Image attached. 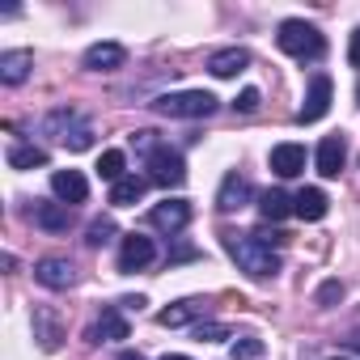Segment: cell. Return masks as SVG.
Here are the masks:
<instances>
[{
	"instance_id": "14",
	"label": "cell",
	"mask_w": 360,
	"mask_h": 360,
	"mask_svg": "<svg viewBox=\"0 0 360 360\" xmlns=\"http://www.w3.org/2000/svg\"><path fill=\"white\" fill-rule=\"evenodd\" d=\"M314 161H318V174H322V178H339V169H343V161H347V140H343V136H322Z\"/></svg>"
},
{
	"instance_id": "3",
	"label": "cell",
	"mask_w": 360,
	"mask_h": 360,
	"mask_svg": "<svg viewBox=\"0 0 360 360\" xmlns=\"http://www.w3.org/2000/svg\"><path fill=\"white\" fill-rule=\"evenodd\" d=\"M43 131H47V136H56V140H60L64 148H72V153L94 148V127H89V119H81L72 106L51 110V115L43 119Z\"/></svg>"
},
{
	"instance_id": "36",
	"label": "cell",
	"mask_w": 360,
	"mask_h": 360,
	"mask_svg": "<svg viewBox=\"0 0 360 360\" xmlns=\"http://www.w3.org/2000/svg\"><path fill=\"white\" fill-rule=\"evenodd\" d=\"M335 360H343V356H335Z\"/></svg>"
},
{
	"instance_id": "26",
	"label": "cell",
	"mask_w": 360,
	"mask_h": 360,
	"mask_svg": "<svg viewBox=\"0 0 360 360\" xmlns=\"http://www.w3.org/2000/svg\"><path fill=\"white\" fill-rule=\"evenodd\" d=\"M106 242H115V221L110 217H98V221H89V229H85V246H106Z\"/></svg>"
},
{
	"instance_id": "29",
	"label": "cell",
	"mask_w": 360,
	"mask_h": 360,
	"mask_svg": "<svg viewBox=\"0 0 360 360\" xmlns=\"http://www.w3.org/2000/svg\"><path fill=\"white\" fill-rule=\"evenodd\" d=\"M259 102H263V94H259V89H242V94H238V102H233V110L255 115V110H259Z\"/></svg>"
},
{
	"instance_id": "32",
	"label": "cell",
	"mask_w": 360,
	"mask_h": 360,
	"mask_svg": "<svg viewBox=\"0 0 360 360\" xmlns=\"http://www.w3.org/2000/svg\"><path fill=\"white\" fill-rule=\"evenodd\" d=\"M347 60H352V68H360V26L352 30V47H347Z\"/></svg>"
},
{
	"instance_id": "21",
	"label": "cell",
	"mask_w": 360,
	"mask_h": 360,
	"mask_svg": "<svg viewBox=\"0 0 360 360\" xmlns=\"http://www.w3.org/2000/svg\"><path fill=\"white\" fill-rule=\"evenodd\" d=\"M144 191H148V178L127 174V178H119V183L110 187V204H115V208H131V204L144 200Z\"/></svg>"
},
{
	"instance_id": "16",
	"label": "cell",
	"mask_w": 360,
	"mask_h": 360,
	"mask_svg": "<svg viewBox=\"0 0 360 360\" xmlns=\"http://www.w3.org/2000/svg\"><path fill=\"white\" fill-rule=\"evenodd\" d=\"M204 314H208V301H204V297H187V301L161 309L157 322H161V326H187V322H195V318L204 322Z\"/></svg>"
},
{
	"instance_id": "19",
	"label": "cell",
	"mask_w": 360,
	"mask_h": 360,
	"mask_svg": "<svg viewBox=\"0 0 360 360\" xmlns=\"http://www.w3.org/2000/svg\"><path fill=\"white\" fill-rule=\"evenodd\" d=\"M34 68V51H5L0 56V81L5 85H22Z\"/></svg>"
},
{
	"instance_id": "27",
	"label": "cell",
	"mask_w": 360,
	"mask_h": 360,
	"mask_svg": "<svg viewBox=\"0 0 360 360\" xmlns=\"http://www.w3.org/2000/svg\"><path fill=\"white\" fill-rule=\"evenodd\" d=\"M233 360H263V339L259 335H242L233 343Z\"/></svg>"
},
{
	"instance_id": "30",
	"label": "cell",
	"mask_w": 360,
	"mask_h": 360,
	"mask_svg": "<svg viewBox=\"0 0 360 360\" xmlns=\"http://www.w3.org/2000/svg\"><path fill=\"white\" fill-rule=\"evenodd\" d=\"M335 301H343V284H339V280H326V284L318 288V305H326V309H330Z\"/></svg>"
},
{
	"instance_id": "25",
	"label": "cell",
	"mask_w": 360,
	"mask_h": 360,
	"mask_svg": "<svg viewBox=\"0 0 360 360\" xmlns=\"http://www.w3.org/2000/svg\"><path fill=\"white\" fill-rule=\"evenodd\" d=\"M123 165H127V157H123L119 148H106V153L98 157V178H106V183L115 187L119 178H127V174H123Z\"/></svg>"
},
{
	"instance_id": "15",
	"label": "cell",
	"mask_w": 360,
	"mask_h": 360,
	"mask_svg": "<svg viewBox=\"0 0 360 360\" xmlns=\"http://www.w3.org/2000/svg\"><path fill=\"white\" fill-rule=\"evenodd\" d=\"M30 221L47 233H64L72 225V208L68 204H47V200H34L30 204Z\"/></svg>"
},
{
	"instance_id": "1",
	"label": "cell",
	"mask_w": 360,
	"mask_h": 360,
	"mask_svg": "<svg viewBox=\"0 0 360 360\" xmlns=\"http://www.w3.org/2000/svg\"><path fill=\"white\" fill-rule=\"evenodd\" d=\"M225 250L250 280H271L280 271V255L267 242H259L255 233H225Z\"/></svg>"
},
{
	"instance_id": "9",
	"label": "cell",
	"mask_w": 360,
	"mask_h": 360,
	"mask_svg": "<svg viewBox=\"0 0 360 360\" xmlns=\"http://www.w3.org/2000/svg\"><path fill=\"white\" fill-rule=\"evenodd\" d=\"M51 191L60 204H85L89 200V178L81 169H56L51 174Z\"/></svg>"
},
{
	"instance_id": "31",
	"label": "cell",
	"mask_w": 360,
	"mask_h": 360,
	"mask_svg": "<svg viewBox=\"0 0 360 360\" xmlns=\"http://www.w3.org/2000/svg\"><path fill=\"white\" fill-rule=\"evenodd\" d=\"M131 144H136V153H144V157H148V153L157 148V131H136V136H131Z\"/></svg>"
},
{
	"instance_id": "13",
	"label": "cell",
	"mask_w": 360,
	"mask_h": 360,
	"mask_svg": "<svg viewBox=\"0 0 360 360\" xmlns=\"http://www.w3.org/2000/svg\"><path fill=\"white\" fill-rule=\"evenodd\" d=\"M246 68H250V51L246 47H221V51L208 56V72L221 77V81H229V77H238Z\"/></svg>"
},
{
	"instance_id": "11",
	"label": "cell",
	"mask_w": 360,
	"mask_h": 360,
	"mask_svg": "<svg viewBox=\"0 0 360 360\" xmlns=\"http://www.w3.org/2000/svg\"><path fill=\"white\" fill-rule=\"evenodd\" d=\"M127 335H131V326H127V318L119 314V305H106L102 318L85 330L89 343H115V339H127Z\"/></svg>"
},
{
	"instance_id": "35",
	"label": "cell",
	"mask_w": 360,
	"mask_h": 360,
	"mask_svg": "<svg viewBox=\"0 0 360 360\" xmlns=\"http://www.w3.org/2000/svg\"><path fill=\"white\" fill-rule=\"evenodd\" d=\"M356 98H360V85H356Z\"/></svg>"
},
{
	"instance_id": "2",
	"label": "cell",
	"mask_w": 360,
	"mask_h": 360,
	"mask_svg": "<svg viewBox=\"0 0 360 360\" xmlns=\"http://www.w3.org/2000/svg\"><path fill=\"white\" fill-rule=\"evenodd\" d=\"M157 115L165 119H208L217 110V98L208 89H178V94H161L148 102Z\"/></svg>"
},
{
	"instance_id": "6",
	"label": "cell",
	"mask_w": 360,
	"mask_h": 360,
	"mask_svg": "<svg viewBox=\"0 0 360 360\" xmlns=\"http://www.w3.org/2000/svg\"><path fill=\"white\" fill-rule=\"evenodd\" d=\"M148 225L153 229H161V233H183L187 225H191V204L187 200H161L153 212H148Z\"/></svg>"
},
{
	"instance_id": "17",
	"label": "cell",
	"mask_w": 360,
	"mask_h": 360,
	"mask_svg": "<svg viewBox=\"0 0 360 360\" xmlns=\"http://www.w3.org/2000/svg\"><path fill=\"white\" fill-rule=\"evenodd\" d=\"M123 60H127L123 43H94L85 51V68L89 72H115V68H123Z\"/></svg>"
},
{
	"instance_id": "28",
	"label": "cell",
	"mask_w": 360,
	"mask_h": 360,
	"mask_svg": "<svg viewBox=\"0 0 360 360\" xmlns=\"http://www.w3.org/2000/svg\"><path fill=\"white\" fill-rule=\"evenodd\" d=\"M195 339L200 343H221V339H229V326L225 322H195Z\"/></svg>"
},
{
	"instance_id": "34",
	"label": "cell",
	"mask_w": 360,
	"mask_h": 360,
	"mask_svg": "<svg viewBox=\"0 0 360 360\" xmlns=\"http://www.w3.org/2000/svg\"><path fill=\"white\" fill-rule=\"evenodd\" d=\"M161 360H187V356H161Z\"/></svg>"
},
{
	"instance_id": "10",
	"label": "cell",
	"mask_w": 360,
	"mask_h": 360,
	"mask_svg": "<svg viewBox=\"0 0 360 360\" xmlns=\"http://www.w3.org/2000/svg\"><path fill=\"white\" fill-rule=\"evenodd\" d=\"M157 259V246L140 233H127L123 246H119V271H144L148 263Z\"/></svg>"
},
{
	"instance_id": "5",
	"label": "cell",
	"mask_w": 360,
	"mask_h": 360,
	"mask_svg": "<svg viewBox=\"0 0 360 360\" xmlns=\"http://www.w3.org/2000/svg\"><path fill=\"white\" fill-rule=\"evenodd\" d=\"M144 161H148V174H144V178H148L153 187H165V191H169V187H183V183H187V161H183V153H178V148L157 144Z\"/></svg>"
},
{
	"instance_id": "22",
	"label": "cell",
	"mask_w": 360,
	"mask_h": 360,
	"mask_svg": "<svg viewBox=\"0 0 360 360\" xmlns=\"http://www.w3.org/2000/svg\"><path fill=\"white\" fill-rule=\"evenodd\" d=\"M34 339L43 343V352H56L60 347V322L51 309H34Z\"/></svg>"
},
{
	"instance_id": "7",
	"label": "cell",
	"mask_w": 360,
	"mask_h": 360,
	"mask_svg": "<svg viewBox=\"0 0 360 360\" xmlns=\"http://www.w3.org/2000/svg\"><path fill=\"white\" fill-rule=\"evenodd\" d=\"M330 98H335V85H330V77H326V72H318V77L309 81L305 106L297 110V123H318V119L330 110Z\"/></svg>"
},
{
	"instance_id": "23",
	"label": "cell",
	"mask_w": 360,
	"mask_h": 360,
	"mask_svg": "<svg viewBox=\"0 0 360 360\" xmlns=\"http://www.w3.org/2000/svg\"><path fill=\"white\" fill-rule=\"evenodd\" d=\"M259 212H263V221L276 225V221H284V217L292 212V200H288L284 191H263V195H259Z\"/></svg>"
},
{
	"instance_id": "12",
	"label": "cell",
	"mask_w": 360,
	"mask_h": 360,
	"mask_svg": "<svg viewBox=\"0 0 360 360\" xmlns=\"http://www.w3.org/2000/svg\"><path fill=\"white\" fill-rule=\"evenodd\" d=\"M250 195H255L250 178H242V174H225V183H221V191H217V208H221V212H238V208L250 204Z\"/></svg>"
},
{
	"instance_id": "8",
	"label": "cell",
	"mask_w": 360,
	"mask_h": 360,
	"mask_svg": "<svg viewBox=\"0 0 360 360\" xmlns=\"http://www.w3.org/2000/svg\"><path fill=\"white\" fill-rule=\"evenodd\" d=\"M34 280L43 284V288H56V292H64V288H72L77 284V267L68 263V259H39L34 263Z\"/></svg>"
},
{
	"instance_id": "33",
	"label": "cell",
	"mask_w": 360,
	"mask_h": 360,
	"mask_svg": "<svg viewBox=\"0 0 360 360\" xmlns=\"http://www.w3.org/2000/svg\"><path fill=\"white\" fill-rule=\"evenodd\" d=\"M119 360H144V356H140V352H123Z\"/></svg>"
},
{
	"instance_id": "20",
	"label": "cell",
	"mask_w": 360,
	"mask_h": 360,
	"mask_svg": "<svg viewBox=\"0 0 360 360\" xmlns=\"http://www.w3.org/2000/svg\"><path fill=\"white\" fill-rule=\"evenodd\" d=\"M326 208H330V200H326V191H318V187H305V191L292 195V212H297L301 221H322Z\"/></svg>"
},
{
	"instance_id": "4",
	"label": "cell",
	"mask_w": 360,
	"mask_h": 360,
	"mask_svg": "<svg viewBox=\"0 0 360 360\" xmlns=\"http://www.w3.org/2000/svg\"><path fill=\"white\" fill-rule=\"evenodd\" d=\"M276 43H280V51H284V56H292V60H318V56L326 51V39L318 34V26L301 22V18H288V22H280V34H276Z\"/></svg>"
},
{
	"instance_id": "18",
	"label": "cell",
	"mask_w": 360,
	"mask_h": 360,
	"mask_svg": "<svg viewBox=\"0 0 360 360\" xmlns=\"http://www.w3.org/2000/svg\"><path fill=\"white\" fill-rule=\"evenodd\" d=\"M271 169L280 174V178H297L301 169H305V144H276L271 148Z\"/></svg>"
},
{
	"instance_id": "24",
	"label": "cell",
	"mask_w": 360,
	"mask_h": 360,
	"mask_svg": "<svg viewBox=\"0 0 360 360\" xmlns=\"http://www.w3.org/2000/svg\"><path fill=\"white\" fill-rule=\"evenodd\" d=\"M9 165H13V169L47 165V148H39V144H13V148H9Z\"/></svg>"
}]
</instances>
